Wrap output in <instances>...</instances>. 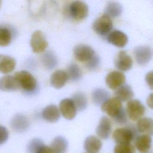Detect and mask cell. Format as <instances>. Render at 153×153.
Returning <instances> with one entry per match:
<instances>
[{
    "label": "cell",
    "mask_w": 153,
    "mask_h": 153,
    "mask_svg": "<svg viewBox=\"0 0 153 153\" xmlns=\"http://www.w3.org/2000/svg\"><path fill=\"white\" fill-rule=\"evenodd\" d=\"M145 111V108L137 99H131L127 103L126 113L132 121H137L142 118Z\"/></svg>",
    "instance_id": "5b68a950"
},
{
    "label": "cell",
    "mask_w": 153,
    "mask_h": 153,
    "mask_svg": "<svg viewBox=\"0 0 153 153\" xmlns=\"http://www.w3.org/2000/svg\"><path fill=\"white\" fill-rule=\"evenodd\" d=\"M152 74H153L152 71H151L146 74V77H145V80L151 89H152V88H153V79H152L153 75Z\"/></svg>",
    "instance_id": "d590c367"
},
{
    "label": "cell",
    "mask_w": 153,
    "mask_h": 153,
    "mask_svg": "<svg viewBox=\"0 0 153 153\" xmlns=\"http://www.w3.org/2000/svg\"><path fill=\"white\" fill-rule=\"evenodd\" d=\"M10 125L14 131L22 133L27 130L29 127V121L25 115L18 114L11 119Z\"/></svg>",
    "instance_id": "4fadbf2b"
},
{
    "label": "cell",
    "mask_w": 153,
    "mask_h": 153,
    "mask_svg": "<svg viewBox=\"0 0 153 153\" xmlns=\"http://www.w3.org/2000/svg\"><path fill=\"white\" fill-rule=\"evenodd\" d=\"M88 13L87 5L81 1H75L69 6V14L75 20H81L87 17Z\"/></svg>",
    "instance_id": "3957f363"
},
{
    "label": "cell",
    "mask_w": 153,
    "mask_h": 153,
    "mask_svg": "<svg viewBox=\"0 0 153 153\" xmlns=\"http://www.w3.org/2000/svg\"><path fill=\"white\" fill-rule=\"evenodd\" d=\"M74 55L78 61L87 62L95 55V52L93 48L88 45L81 44L75 47Z\"/></svg>",
    "instance_id": "ba28073f"
},
{
    "label": "cell",
    "mask_w": 153,
    "mask_h": 153,
    "mask_svg": "<svg viewBox=\"0 0 153 153\" xmlns=\"http://www.w3.org/2000/svg\"><path fill=\"white\" fill-rule=\"evenodd\" d=\"M59 112L62 116L68 120L74 119L76 114V108L71 99L66 98L59 103Z\"/></svg>",
    "instance_id": "9c48e42d"
},
{
    "label": "cell",
    "mask_w": 153,
    "mask_h": 153,
    "mask_svg": "<svg viewBox=\"0 0 153 153\" xmlns=\"http://www.w3.org/2000/svg\"><path fill=\"white\" fill-rule=\"evenodd\" d=\"M137 128L140 133L152 135L153 133V121L148 117L140 118L137 122Z\"/></svg>",
    "instance_id": "603a6c76"
},
{
    "label": "cell",
    "mask_w": 153,
    "mask_h": 153,
    "mask_svg": "<svg viewBox=\"0 0 153 153\" xmlns=\"http://www.w3.org/2000/svg\"><path fill=\"white\" fill-rule=\"evenodd\" d=\"M42 115L46 121L55 123L60 118V112L57 106L55 105H50L44 109Z\"/></svg>",
    "instance_id": "ffe728a7"
},
{
    "label": "cell",
    "mask_w": 153,
    "mask_h": 153,
    "mask_svg": "<svg viewBox=\"0 0 153 153\" xmlns=\"http://www.w3.org/2000/svg\"><path fill=\"white\" fill-rule=\"evenodd\" d=\"M66 74L68 78L73 81H76L81 77V71L79 67L75 63H72L69 65Z\"/></svg>",
    "instance_id": "f1b7e54d"
},
{
    "label": "cell",
    "mask_w": 153,
    "mask_h": 153,
    "mask_svg": "<svg viewBox=\"0 0 153 153\" xmlns=\"http://www.w3.org/2000/svg\"><path fill=\"white\" fill-rule=\"evenodd\" d=\"M135 134V130L131 127H120L113 132L112 138L117 144L130 143L133 140Z\"/></svg>",
    "instance_id": "277c9868"
},
{
    "label": "cell",
    "mask_w": 153,
    "mask_h": 153,
    "mask_svg": "<svg viewBox=\"0 0 153 153\" xmlns=\"http://www.w3.org/2000/svg\"><path fill=\"white\" fill-rule=\"evenodd\" d=\"M41 62L44 66L48 70L54 69L58 63L56 56L51 51H48L42 56Z\"/></svg>",
    "instance_id": "484cf974"
},
{
    "label": "cell",
    "mask_w": 153,
    "mask_h": 153,
    "mask_svg": "<svg viewBox=\"0 0 153 153\" xmlns=\"http://www.w3.org/2000/svg\"><path fill=\"white\" fill-rule=\"evenodd\" d=\"M43 145L42 142L39 139H33L29 142L27 146V153H35L37 150Z\"/></svg>",
    "instance_id": "1f68e13d"
},
{
    "label": "cell",
    "mask_w": 153,
    "mask_h": 153,
    "mask_svg": "<svg viewBox=\"0 0 153 153\" xmlns=\"http://www.w3.org/2000/svg\"><path fill=\"white\" fill-rule=\"evenodd\" d=\"M68 146V140L63 136H57L51 144V148L54 153H65Z\"/></svg>",
    "instance_id": "cb8c5ba5"
},
{
    "label": "cell",
    "mask_w": 153,
    "mask_h": 153,
    "mask_svg": "<svg viewBox=\"0 0 153 153\" xmlns=\"http://www.w3.org/2000/svg\"><path fill=\"white\" fill-rule=\"evenodd\" d=\"M107 40L109 43L120 48L125 47L128 42L127 36L124 32L118 30L109 32Z\"/></svg>",
    "instance_id": "5bb4252c"
},
{
    "label": "cell",
    "mask_w": 153,
    "mask_h": 153,
    "mask_svg": "<svg viewBox=\"0 0 153 153\" xmlns=\"http://www.w3.org/2000/svg\"><path fill=\"white\" fill-rule=\"evenodd\" d=\"M152 145V137L151 135L143 134L136 137L135 146L140 153H148Z\"/></svg>",
    "instance_id": "2e32d148"
},
{
    "label": "cell",
    "mask_w": 153,
    "mask_h": 153,
    "mask_svg": "<svg viewBox=\"0 0 153 153\" xmlns=\"http://www.w3.org/2000/svg\"><path fill=\"white\" fill-rule=\"evenodd\" d=\"M30 44L33 52L35 53H42L48 47V42L43 33L38 30L32 33Z\"/></svg>",
    "instance_id": "52a82bcc"
},
{
    "label": "cell",
    "mask_w": 153,
    "mask_h": 153,
    "mask_svg": "<svg viewBox=\"0 0 153 153\" xmlns=\"http://www.w3.org/2000/svg\"><path fill=\"white\" fill-rule=\"evenodd\" d=\"M16 60L9 56L0 54V72L8 74L11 72L15 68Z\"/></svg>",
    "instance_id": "44dd1931"
},
{
    "label": "cell",
    "mask_w": 153,
    "mask_h": 153,
    "mask_svg": "<svg viewBox=\"0 0 153 153\" xmlns=\"http://www.w3.org/2000/svg\"><path fill=\"white\" fill-rule=\"evenodd\" d=\"M101 110L112 118H115L124 110L121 101L116 97L109 98L101 105Z\"/></svg>",
    "instance_id": "7a4b0ae2"
},
{
    "label": "cell",
    "mask_w": 153,
    "mask_h": 153,
    "mask_svg": "<svg viewBox=\"0 0 153 153\" xmlns=\"http://www.w3.org/2000/svg\"><path fill=\"white\" fill-rule=\"evenodd\" d=\"M35 153H54L51 147H49L44 144L40 146Z\"/></svg>",
    "instance_id": "e575fe53"
},
{
    "label": "cell",
    "mask_w": 153,
    "mask_h": 153,
    "mask_svg": "<svg viewBox=\"0 0 153 153\" xmlns=\"http://www.w3.org/2000/svg\"><path fill=\"white\" fill-rule=\"evenodd\" d=\"M147 105L151 108H152V94H151L147 99Z\"/></svg>",
    "instance_id": "8d00e7d4"
},
{
    "label": "cell",
    "mask_w": 153,
    "mask_h": 153,
    "mask_svg": "<svg viewBox=\"0 0 153 153\" xmlns=\"http://www.w3.org/2000/svg\"><path fill=\"white\" fill-rule=\"evenodd\" d=\"M114 153H135L134 146L130 143L117 144L114 149Z\"/></svg>",
    "instance_id": "4dcf8cb0"
},
{
    "label": "cell",
    "mask_w": 153,
    "mask_h": 153,
    "mask_svg": "<svg viewBox=\"0 0 153 153\" xmlns=\"http://www.w3.org/2000/svg\"><path fill=\"white\" fill-rule=\"evenodd\" d=\"M114 94L121 101H128L134 96V93L131 87L127 84H123L116 90Z\"/></svg>",
    "instance_id": "7402d4cb"
},
{
    "label": "cell",
    "mask_w": 153,
    "mask_h": 153,
    "mask_svg": "<svg viewBox=\"0 0 153 153\" xmlns=\"http://www.w3.org/2000/svg\"><path fill=\"white\" fill-rule=\"evenodd\" d=\"M87 153H88V152H87Z\"/></svg>",
    "instance_id": "f35d334b"
},
{
    "label": "cell",
    "mask_w": 153,
    "mask_h": 153,
    "mask_svg": "<svg viewBox=\"0 0 153 153\" xmlns=\"http://www.w3.org/2000/svg\"><path fill=\"white\" fill-rule=\"evenodd\" d=\"M9 133L6 127L0 126V145L4 143L8 138Z\"/></svg>",
    "instance_id": "836d02e7"
},
{
    "label": "cell",
    "mask_w": 153,
    "mask_h": 153,
    "mask_svg": "<svg viewBox=\"0 0 153 153\" xmlns=\"http://www.w3.org/2000/svg\"><path fill=\"white\" fill-rule=\"evenodd\" d=\"M123 12V7L118 2L110 1L106 5L105 9V14L109 17H117Z\"/></svg>",
    "instance_id": "d4e9b609"
},
{
    "label": "cell",
    "mask_w": 153,
    "mask_h": 153,
    "mask_svg": "<svg viewBox=\"0 0 153 153\" xmlns=\"http://www.w3.org/2000/svg\"><path fill=\"white\" fill-rule=\"evenodd\" d=\"M19 88L14 76L6 75L0 78V90L3 91H13Z\"/></svg>",
    "instance_id": "d6986e66"
},
{
    "label": "cell",
    "mask_w": 153,
    "mask_h": 153,
    "mask_svg": "<svg viewBox=\"0 0 153 153\" xmlns=\"http://www.w3.org/2000/svg\"><path fill=\"white\" fill-rule=\"evenodd\" d=\"M113 27V23L111 17L103 14L94 22L93 29L96 33L100 35L108 34Z\"/></svg>",
    "instance_id": "8992f818"
},
{
    "label": "cell",
    "mask_w": 153,
    "mask_h": 153,
    "mask_svg": "<svg viewBox=\"0 0 153 153\" xmlns=\"http://www.w3.org/2000/svg\"><path fill=\"white\" fill-rule=\"evenodd\" d=\"M109 92L103 88H96L91 94L93 102L97 105H102L109 98Z\"/></svg>",
    "instance_id": "4316f807"
},
{
    "label": "cell",
    "mask_w": 153,
    "mask_h": 153,
    "mask_svg": "<svg viewBox=\"0 0 153 153\" xmlns=\"http://www.w3.org/2000/svg\"><path fill=\"white\" fill-rule=\"evenodd\" d=\"M78 111H83L87 106V99L85 94L81 92H76L72 95L71 99Z\"/></svg>",
    "instance_id": "83f0119b"
},
{
    "label": "cell",
    "mask_w": 153,
    "mask_h": 153,
    "mask_svg": "<svg viewBox=\"0 0 153 153\" xmlns=\"http://www.w3.org/2000/svg\"><path fill=\"white\" fill-rule=\"evenodd\" d=\"M112 130V123L109 118L103 116L96 129L97 135L103 139H107L111 134Z\"/></svg>",
    "instance_id": "9a60e30c"
},
{
    "label": "cell",
    "mask_w": 153,
    "mask_h": 153,
    "mask_svg": "<svg viewBox=\"0 0 153 153\" xmlns=\"http://www.w3.org/2000/svg\"><path fill=\"white\" fill-rule=\"evenodd\" d=\"M68 79L66 72L62 70H56L50 76V84L53 87L59 89L64 87Z\"/></svg>",
    "instance_id": "ac0fdd59"
},
{
    "label": "cell",
    "mask_w": 153,
    "mask_h": 153,
    "mask_svg": "<svg viewBox=\"0 0 153 153\" xmlns=\"http://www.w3.org/2000/svg\"><path fill=\"white\" fill-rule=\"evenodd\" d=\"M102 146V143L100 139L93 135L88 136L84 143V148L88 153H98Z\"/></svg>",
    "instance_id": "e0dca14e"
},
{
    "label": "cell",
    "mask_w": 153,
    "mask_h": 153,
    "mask_svg": "<svg viewBox=\"0 0 153 153\" xmlns=\"http://www.w3.org/2000/svg\"><path fill=\"white\" fill-rule=\"evenodd\" d=\"M105 81L107 86L114 90L125 83L126 76L120 71H113L106 75Z\"/></svg>",
    "instance_id": "30bf717a"
},
{
    "label": "cell",
    "mask_w": 153,
    "mask_h": 153,
    "mask_svg": "<svg viewBox=\"0 0 153 153\" xmlns=\"http://www.w3.org/2000/svg\"><path fill=\"white\" fill-rule=\"evenodd\" d=\"M16 78L19 88L27 93L33 92L37 87L36 79L32 75L26 71H21L15 73Z\"/></svg>",
    "instance_id": "6da1fadb"
},
{
    "label": "cell",
    "mask_w": 153,
    "mask_h": 153,
    "mask_svg": "<svg viewBox=\"0 0 153 153\" xmlns=\"http://www.w3.org/2000/svg\"><path fill=\"white\" fill-rule=\"evenodd\" d=\"M134 55L137 64L145 65L148 63L152 58V50L148 46H139L134 50Z\"/></svg>",
    "instance_id": "8fae6325"
},
{
    "label": "cell",
    "mask_w": 153,
    "mask_h": 153,
    "mask_svg": "<svg viewBox=\"0 0 153 153\" xmlns=\"http://www.w3.org/2000/svg\"><path fill=\"white\" fill-rule=\"evenodd\" d=\"M2 0H0V8L1 7V5H2Z\"/></svg>",
    "instance_id": "74e56055"
},
{
    "label": "cell",
    "mask_w": 153,
    "mask_h": 153,
    "mask_svg": "<svg viewBox=\"0 0 153 153\" xmlns=\"http://www.w3.org/2000/svg\"><path fill=\"white\" fill-rule=\"evenodd\" d=\"M100 58L98 56L94 55L91 59L87 62L86 67L90 71H94L97 69L100 65Z\"/></svg>",
    "instance_id": "d6a6232c"
},
{
    "label": "cell",
    "mask_w": 153,
    "mask_h": 153,
    "mask_svg": "<svg viewBox=\"0 0 153 153\" xmlns=\"http://www.w3.org/2000/svg\"><path fill=\"white\" fill-rule=\"evenodd\" d=\"M11 31L6 27L0 26V47H7L11 42Z\"/></svg>",
    "instance_id": "f546056e"
},
{
    "label": "cell",
    "mask_w": 153,
    "mask_h": 153,
    "mask_svg": "<svg viewBox=\"0 0 153 153\" xmlns=\"http://www.w3.org/2000/svg\"><path fill=\"white\" fill-rule=\"evenodd\" d=\"M114 65L118 70L127 71L132 67L133 60L126 51H120L115 58Z\"/></svg>",
    "instance_id": "7c38bea8"
}]
</instances>
